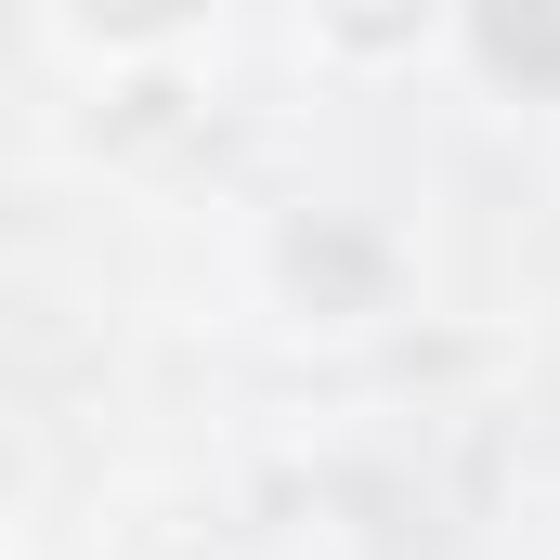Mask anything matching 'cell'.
I'll list each match as a JSON object with an SVG mask.
<instances>
[{"label": "cell", "instance_id": "cell-2", "mask_svg": "<svg viewBox=\"0 0 560 560\" xmlns=\"http://www.w3.org/2000/svg\"><path fill=\"white\" fill-rule=\"evenodd\" d=\"M26 13L79 79H170V66H196L222 39L235 0H26Z\"/></svg>", "mask_w": 560, "mask_h": 560}, {"label": "cell", "instance_id": "cell-3", "mask_svg": "<svg viewBox=\"0 0 560 560\" xmlns=\"http://www.w3.org/2000/svg\"><path fill=\"white\" fill-rule=\"evenodd\" d=\"M287 26L326 79H405L430 52H456V0H287Z\"/></svg>", "mask_w": 560, "mask_h": 560}, {"label": "cell", "instance_id": "cell-1", "mask_svg": "<svg viewBox=\"0 0 560 560\" xmlns=\"http://www.w3.org/2000/svg\"><path fill=\"white\" fill-rule=\"evenodd\" d=\"M248 275L275 300V326H300V339H365V326H392L418 300V248L365 196H287L275 222L248 235Z\"/></svg>", "mask_w": 560, "mask_h": 560}, {"label": "cell", "instance_id": "cell-4", "mask_svg": "<svg viewBox=\"0 0 560 560\" xmlns=\"http://www.w3.org/2000/svg\"><path fill=\"white\" fill-rule=\"evenodd\" d=\"M0 560H13V548H0Z\"/></svg>", "mask_w": 560, "mask_h": 560}]
</instances>
